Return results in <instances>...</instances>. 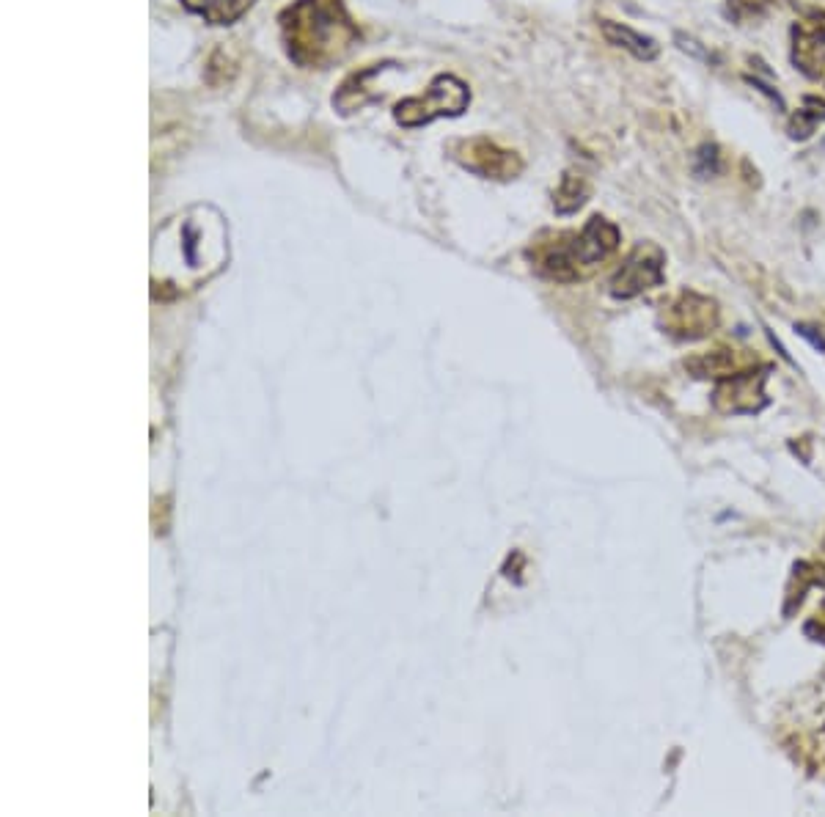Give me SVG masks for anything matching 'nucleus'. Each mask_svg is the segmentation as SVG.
Here are the masks:
<instances>
[{
    "label": "nucleus",
    "instance_id": "nucleus-8",
    "mask_svg": "<svg viewBox=\"0 0 825 817\" xmlns=\"http://www.w3.org/2000/svg\"><path fill=\"white\" fill-rule=\"evenodd\" d=\"M600 31H603L608 45L622 47V50H627V53L633 58H638V61H655V58L660 56L658 42H655L652 36H644L638 34V31H633L630 25L603 20V23H600Z\"/></svg>",
    "mask_w": 825,
    "mask_h": 817
},
{
    "label": "nucleus",
    "instance_id": "nucleus-16",
    "mask_svg": "<svg viewBox=\"0 0 825 817\" xmlns=\"http://www.w3.org/2000/svg\"><path fill=\"white\" fill-rule=\"evenodd\" d=\"M801 108L809 113L817 124L825 122V100H820V97H803Z\"/></svg>",
    "mask_w": 825,
    "mask_h": 817
},
{
    "label": "nucleus",
    "instance_id": "nucleus-9",
    "mask_svg": "<svg viewBox=\"0 0 825 817\" xmlns=\"http://www.w3.org/2000/svg\"><path fill=\"white\" fill-rule=\"evenodd\" d=\"M253 3L256 0H182L187 12L204 17L209 25H234L251 12Z\"/></svg>",
    "mask_w": 825,
    "mask_h": 817
},
{
    "label": "nucleus",
    "instance_id": "nucleus-10",
    "mask_svg": "<svg viewBox=\"0 0 825 817\" xmlns=\"http://www.w3.org/2000/svg\"><path fill=\"white\" fill-rule=\"evenodd\" d=\"M586 199H589V185H586L583 174H578V171H567V174L561 177L556 193H553V207H556L559 215H572V212L581 210L583 204H586Z\"/></svg>",
    "mask_w": 825,
    "mask_h": 817
},
{
    "label": "nucleus",
    "instance_id": "nucleus-12",
    "mask_svg": "<svg viewBox=\"0 0 825 817\" xmlns=\"http://www.w3.org/2000/svg\"><path fill=\"white\" fill-rule=\"evenodd\" d=\"M721 171V155H718V146L704 144L696 155H693V174L699 179L715 177Z\"/></svg>",
    "mask_w": 825,
    "mask_h": 817
},
{
    "label": "nucleus",
    "instance_id": "nucleus-1",
    "mask_svg": "<svg viewBox=\"0 0 825 817\" xmlns=\"http://www.w3.org/2000/svg\"><path fill=\"white\" fill-rule=\"evenodd\" d=\"M278 23L286 56L297 67H333L361 42V28L347 14L344 0H295Z\"/></svg>",
    "mask_w": 825,
    "mask_h": 817
},
{
    "label": "nucleus",
    "instance_id": "nucleus-5",
    "mask_svg": "<svg viewBox=\"0 0 825 817\" xmlns=\"http://www.w3.org/2000/svg\"><path fill=\"white\" fill-rule=\"evenodd\" d=\"M663 284V251L655 245H636L625 265L616 270L611 278V295L614 298H636L641 292Z\"/></svg>",
    "mask_w": 825,
    "mask_h": 817
},
{
    "label": "nucleus",
    "instance_id": "nucleus-15",
    "mask_svg": "<svg viewBox=\"0 0 825 817\" xmlns=\"http://www.w3.org/2000/svg\"><path fill=\"white\" fill-rule=\"evenodd\" d=\"M674 39H677V45H680V50H685V53H691V56H696V58H704V61H713V53H710V50H704V47L699 45L693 36L677 34Z\"/></svg>",
    "mask_w": 825,
    "mask_h": 817
},
{
    "label": "nucleus",
    "instance_id": "nucleus-2",
    "mask_svg": "<svg viewBox=\"0 0 825 817\" xmlns=\"http://www.w3.org/2000/svg\"><path fill=\"white\" fill-rule=\"evenodd\" d=\"M619 229L605 221L603 215H594L586 221L581 232L556 234L550 243H539L528 256L550 281H581L594 267L603 265L608 256L619 248Z\"/></svg>",
    "mask_w": 825,
    "mask_h": 817
},
{
    "label": "nucleus",
    "instance_id": "nucleus-6",
    "mask_svg": "<svg viewBox=\"0 0 825 817\" xmlns=\"http://www.w3.org/2000/svg\"><path fill=\"white\" fill-rule=\"evenodd\" d=\"M718 322V309L713 300L702 298L696 292H682L669 311V328L682 339H699L713 331Z\"/></svg>",
    "mask_w": 825,
    "mask_h": 817
},
{
    "label": "nucleus",
    "instance_id": "nucleus-4",
    "mask_svg": "<svg viewBox=\"0 0 825 817\" xmlns=\"http://www.w3.org/2000/svg\"><path fill=\"white\" fill-rule=\"evenodd\" d=\"M451 157L465 171L482 179H515L523 171V160L512 149H504L484 135L462 138L457 144H451Z\"/></svg>",
    "mask_w": 825,
    "mask_h": 817
},
{
    "label": "nucleus",
    "instance_id": "nucleus-14",
    "mask_svg": "<svg viewBox=\"0 0 825 817\" xmlns=\"http://www.w3.org/2000/svg\"><path fill=\"white\" fill-rule=\"evenodd\" d=\"M768 0H729V14H735L737 20L740 17H757L765 9Z\"/></svg>",
    "mask_w": 825,
    "mask_h": 817
},
{
    "label": "nucleus",
    "instance_id": "nucleus-13",
    "mask_svg": "<svg viewBox=\"0 0 825 817\" xmlns=\"http://www.w3.org/2000/svg\"><path fill=\"white\" fill-rule=\"evenodd\" d=\"M814 127H817V122H814L812 116L803 111V108H798V111L792 113L787 133H790L792 141H806V138L814 133Z\"/></svg>",
    "mask_w": 825,
    "mask_h": 817
},
{
    "label": "nucleus",
    "instance_id": "nucleus-17",
    "mask_svg": "<svg viewBox=\"0 0 825 817\" xmlns=\"http://www.w3.org/2000/svg\"><path fill=\"white\" fill-rule=\"evenodd\" d=\"M795 331L801 333L803 339H806V342L812 344L814 350H820V353H825V339H823V333H814V328L812 325H795Z\"/></svg>",
    "mask_w": 825,
    "mask_h": 817
},
{
    "label": "nucleus",
    "instance_id": "nucleus-3",
    "mask_svg": "<svg viewBox=\"0 0 825 817\" xmlns=\"http://www.w3.org/2000/svg\"><path fill=\"white\" fill-rule=\"evenodd\" d=\"M468 105H471V89L454 75H438L429 83L424 94L396 102L394 119L396 124L413 130V127H424V124L435 122V119L462 116L468 111Z\"/></svg>",
    "mask_w": 825,
    "mask_h": 817
},
{
    "label": "nucleus",
    "instance_id": "nucleus-11",
    "mask_svg": "<svg viewBox=\"0 0 825 817\" xmlns=\"http://www.w3.org/2000/svg\"><path fill=\"white\" fill-rule=\"evenodd\" d=\"M792 64L809 80H820L825 75V45L792 34Z\"/></svg>",
    "mask_w": 825,
    "mask_h": 817
},
{
    "label": "nucleus",
    "instance_id": "nucleus-7",
    "mask_svg": "<svg viewBox=\"0 0 825 817\" xmlns=\"http://www.w3.org/2000/svg\"><path fill=\"white\" fill-rule=\"evenodd\" d=\"M765 375H754V372H740V375L726 377L721 386L715 388V399L729 397L718 410L724 413H757L765 405Z\"/></svg>",
    "mask_w": 825,
    "mask_h": 817
}]
</instances>
